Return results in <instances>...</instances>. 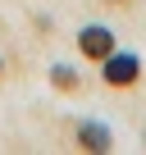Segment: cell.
Segmentation results:
<instances>
[{"label":"cell","instance_id":"cell-1","mask_svg":"<svg viewBox=\"0 0 146 155\" xmlns=\"http://www.w3.org/2000/svg\"><path fill=\"white\" fill-rule=\"evenodd\" d=\"M137 78V55H105V82H114V87H128Z\"/></svg>","mask_w":146,"mask_h":155},{"label":"cell","instance_id":"cell-3","mask_svg":"<svg viewBox=\"0 0 146 155\" xmlns=\"http://www.w3.org/2000/svg\"><path fill=\"white\" fill-rule=\"evenodd\" d=\"M78 141H82L87 150H110V128H101V123H82V128H78Z\"/></svg>","mask_w":146,"mask_h":155},{"label":"cell","instance_id":"cell-2","mask_svg":"<svg viewBox=\"0 0 146 155\" xmlns=\"http://www.w3.org/2000/svg\"><path fill=\"white\" fill-rule=\"evenodd\" d=\"M78 46H82V55H87V59H105V55L114 50V37H110V28H82Z\"/></svg>","mask_w":146,"mask_h":155},{"label":"cell","instance_id":"cell-4","mask_svg":"<svg viewBox=\"0 0 146 155\" xmlns=\"http://www.w3.org/2000/svg\"><path fill=\"white\" fill-rule=\"evenodd\" d=\"M50 82H55L59 91H68V87H78V73L64 68V64H55V68H50Z\"/></svg>","mask_w":146,"mask_h":155}]
</instances>
